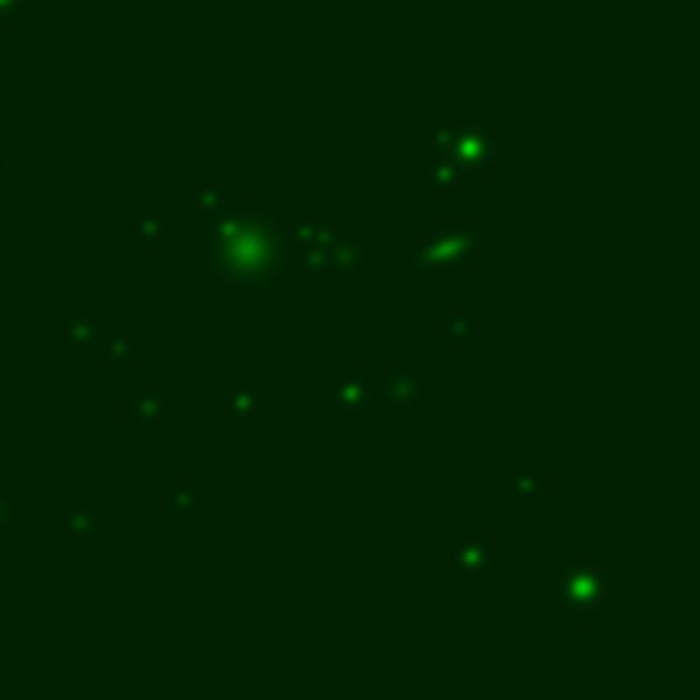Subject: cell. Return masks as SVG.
Instances as JSON below:
<instances>
[{"instance_id": "cell-10", "label": "cell", "mask_w": 700, "mask_h": 700, "mask_svg": "<svg viewBox=\"0 0 700 700\" xmlns=\"http://www.w3.org/2000/svg\"><path fill=\"white\" fill-rule=\"evenodd\" d=\"M443 336H447L451 348L475 344V316H471V312H451V316L443 320Z\"/></svg>"}, {"instance_id": "cell-20", "label": "cell", "mask_w": 700, "mask_h": 700, "mask_svg": "<svg viewBox=\"0 0 700 700\" xmlns=\"http://www.w3.org/2000/svg\"><path fill=\"white\" fill-rule=\"evenodd\" d=\"M9 520H13V500H9L5 492H0V533L9 529Z\"/></svg>"}, {"instance_id": "cell-9", "label": "cell", "mask_w": 700, "mask_h": 700, "mask_svg": "<svg viewBox=\"0 0 700 700\" xmlns=\"http://www.w3.org/2000/svg\"><path fill=\"white\" fill-rule=\"evenodd\" d=\"M361 258H365V238H361V234H348V238L336 234V258H332V267H340V271H361Z\"/></svg>"}, {"instance_id": "cell-11", "label": "cell", "mask_w": 700, "mask_h": 700, "mask_svg": "<svg viewBox=\"0 0 700 700\" xmlns=\"http://www.w3.org/2000/svg\"><path fill=\"white\" fill-rule=\"evenodd\" d=\"M66 332H70V340L78 344V348H99V324L91 320V316H86V312H70L66 316Z\"/></svg>"}, {"instance_id": "cell-2", "label": "cell", "mask_w": 700, "mask_h": 700, "mask_svg": "<svg viewBox=\"0 0 700 700\" xmlns=\"http://www.w3.org/2000/svg\"><path fill=\"white\" fill-rule=\"evenodd\" d=\"M553 598H557L561 610H570L574 619H594L602 610V602H606V578H602V570L594 561L578 557V561L565 565V570H557Z\"/></svg>"}, {"instance_id": "cell-3", "label": "cell", "mask_w": 700, "mask_h": 700, "mask_svg": "<svg viewBox=\"0 0 700 700\" xmlns=\"http://www.w3.org/2000/svg\"><path fill=\"white\" fill-rule=\"evenodd\" d=\"M459 144V164L467 172H488L492 168V156H496V144H492V127H459L451 148Z\"/></svg>"}, {"instance_id": "cell-21", "label": "cell", "mask_w": 700, "mask_h": 700, "mask_svg": "<svg viewBox=\"0 0 700 700\" xmlns=\"http://www.w3.org/2000/svg\"><path fill=\"white\" fill-rule=\"evenodd\" d=\"M21 5H25V0H0V21H9V17L21 9Z\"/></svg>"}, {"instance_id": "cell-12", "label": "cell", "mask_w": 700, "mask_h": 700, "mask_svg": "<svg viewBox=\"0 0 700 700\" xmlns=\"http://www.w3.org/2000/svg\"><path fill=\"white\" fill-rule=\"evenodd\" d=\"M164 508L168 512H193L197 508V479H181L164 492Z\"/></svg>"}, {"instance_id": "cell-17", "label": "cell", "mask_w": 700, "mask_h": 700, "mask_svg": "<svg viewBox=\"0 0 700 700\" xmlns=\"http://www.w3.org/2000/svg\"><path fill=\"white\" fill-rule=\"evenodd\" d=\"M549 492V479L545 475H537V471H516V479H512V496L516 500H524V496H545Z\"/></svg>"}, {"instance_id": "cell-18", "label": "cell", "mask_w": 700, "mask_h": 700, "mask_svg": "<svg viewBox=\"0 0 700 700\" xmlns=\"http://www.w3.org/2000/svg\"><path fill=\"white\" fill-rule=\"evenodd\" d=\"M164 234H168L164 222H160V217H152V213L136 222V238H140L144 250H160V246H164Z\"/></svg>"}, {"instance_id": "cell-19", "label": "cell", "mask_w": 700, "mask_h": 700, "mask_svg": "<svg viewBox=\"0 0 700 700\" xmlns=\"http://www.w3.org/2000/svg\"><path fill=\"white\" fill-rule=\"evenodd\" d=\"M426 136H430L434 148H443V152H447L451 140H455V127H447V123H430V127H426Z\"/></svg>"}, {"instance_id": "cell-4", "label": "cell", "mask_w": 700, "mask_h": 700, "mask_svg": "<svg viewBox=\"0 0 700 700\" xmlns=\"http://www.w3.org/2000/svg\"><path fill=\"white\" fill-rule=\"evenodd\" d=\"M369 398H373V381H369L365 369H348V373L332 385V402H336L348 418H361L365 406H369Z\"/></svg>"}, {"instance_id": "cell-13", "label": "cell", "mask_w": 700, "mask_h": 700, "mask_svg": "<svg viewBox=\"0 0 700 700\" xmlns=\"http://www.w3.org/2000/svg\"><path fill=\"white\" fill-rule=\"evenodd\" d=\"M99 524H103V516H99L95 508H74V512L66 516V533H70V537H95Z\"/></svg>"}, {"instance_id": "cell-22", "label": "cell", "mask_w": 700, "mask_h": 700, "mask_svg": "<svg viewBox=\"0 0 700 700\" xmlns=\"http://www.w3.org/2000/svg\"><path fill=\"white\" fill-rule=\"evenodd\" d=\"M9 177H13V164H9V160H0V193L9 189Z\"/></svg>"}, {"instance_id": "cell-8", "label": "cell", "mask_w": 700, "mask_h": 700, "mask_svg": "<svg viewBox=\"0 0 700 700\" xmlns=\"http://www.w3.org/2000/svg\"><path fill=\"white\" fill-rule=\"evenodd\" d=\"M99 348H103V361L111 365H131L136 361V344L123 328H111V332H99Z\"/></svg>"}, {"instance_id": "cell-5", "label": "cell", "mask_w": 700, "mask_h": 700, "mask_svg": "<svg viewBox=\"0 0 700 700\" xmlns=\"http://www.w3.org/2000/svg\"><path fill=\"white\" fill-rule=\"evenodd\" d=\"M381 389H385V398H389L393 406L406 410V406H414V402L422 398V373H418L414 365H393V369H385Z\"/></svg>"}, {"instance_id": "cell-14", "label": "cell", "mask_w": 700, "mask_h": 700, "mask_svg": "<svg viewBox=\"0 0 700 700\" xmlns=\"http://www.w3.org/2000/svg\"><path fill=\"white\" fill-rule=\"evenodd\" d=\"M230 414H234V418H254V414H258V389H254L250 381L230 389Z\"/></svg>"}, {"instance_id": "cell-1", "label": "cell", "mask_w": 700, "mask_h": 700, "mask_svg": "<svg viewBox=\"0 0 700 700\" xmlns=\"http://www.w3.org/2000/svg\"><path fill=\"white\" fill-rule=\"evenodd\" d=\"M479 250V230L475 226H463V222H447L439 230H430L410 254H406V267H443V271H455V267H467Z\"/></svg>"}, {"instance_id": "cell-15", "label": "cell", "mask_w": 700, "mask_h": 700, "mask_svg": "<svg viewBox=\"0 0 700 700\" xmlns=\"http://www.w3.org/2000/svg\"><path fill=\"white\" fill-rule=\"evenodd\" d=\"M226 205H230V197H226L222 185H201V189H197V213H201V217H217Z\"/></svg>"}, {"instance_id": "cell-6", "label": "cell", "mask_w": 700, "mask_h": 700, "mask_svg": "<svg viewBox=\"0 0 700 700\" xmlns=\"http://www.w3.org/2000/svg\"><path fill=\"white\" fill-rule=\"evenodd\" d=\"M492 553H496L492 537H467V541H459L455 561H459V570H463V574H484V570H488V561H492Z\"/></svg>"}, {"instance_id": "cell-7", "label": "cell", "mask_w": 700, "mask_h": 700, "mask_svg": "<svg viewBox=\"0 0 700 700\" xmlns=\"http://www.w3.org/2000/svg\"><path fill=\"white\" fill-rule=\"evenodd\" d=\"M164 418V389L156 385H144L131 393L127 402V422H160Z\"/></svg>"}, {"instance_id": "cell-16", "label": "cell", "mask_w": 700, "mask_h": 700, "mask_svg": "<svg viewBox=\"0 0 700 700\" xmlns=\"http://www.w3.org/2000/svg\"><path fill=\"white\" fill-rule=\"evenodd\" d=\"M426 177H430L434 185H443V189H459L463 177H471V172H467L463 164H426Z\"/></svg>"}]
</instances>
